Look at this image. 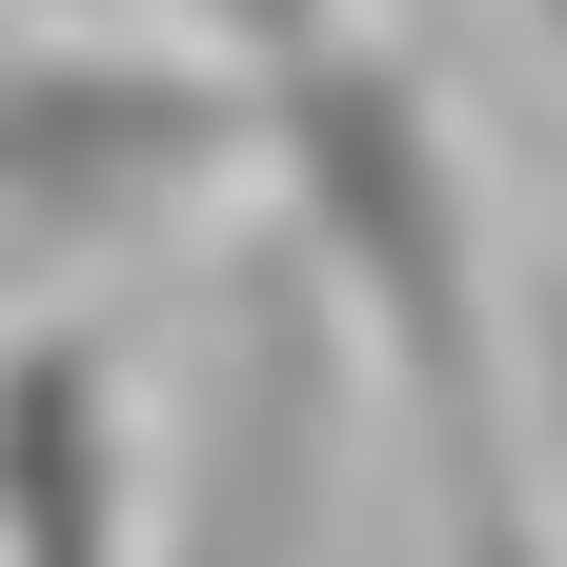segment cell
<instances>
[{"label":"cell","mask_w":567,"mask_h":567,"mask_svg":"<svg viewBox=\"0 0 567 567\" xmlns=\"http://www.w3.org/2000/svg\"><path fill=\"white\" fill-rule=\"evenodd\" d=\"M244 163L305 244V284L405 385V446L446 486V567H547L527 486H507V264H486V183H466V122L425 102V61H385V41L284 61L244 102Z\"/></svg>","instance_id":"obj_1"},{"label":"cell","mask_w":567,"mask_h":567,"mask_svg":"<svg viewBox=\"0 0 567 567\" xmlns=\"http://www.w3.org/2000/svg\"><path fill=\"white\" fill-rule=\"evenodd\" d=\"M0 567H163V527H142V385L61 305H0Z\"/></svg>","instance_id":"obj_2"},{"label":"cell","mask_w":567,"mask_h":567,"mask_svg":"<svg viewBox=\"0 0 567 567\" xmlns=\"http://www.w3.org/2000/svg\"><path fill=\"white\" fill-rule=\"evenodd\" d=\"M305 527H324V305H264V365H244L224 466H203L183 567H305Z\"/></svg>","instance_id":"obj_3"},{"label":"cell","mask_w":567,"mask_h":567,"mask_svg":"<svg viewBox=\"0 0 567 567\" xmlns=\"http://www.w3.org/2000/svg\"><path fill=\"white\" fill-rule=\"evenodd\" d=\"M183 21V61H224V82L264 102L284 61H324V41H365V0H163Z\"/></svg>","instance_id":"obj_4"},{"label":"cell","mask_w":567,"mask_h":567,"mask_svg":"<svg viewBox=\"0 0 567 567\" xmlns=\"http://www.w3.org/2000/svg\"><path fill=\"white\" fill-rule=\"evenodd\" d=\"M547 567H567V305H547Z\"/></svg>","instance_id":"obj_5"}]
</instances>
